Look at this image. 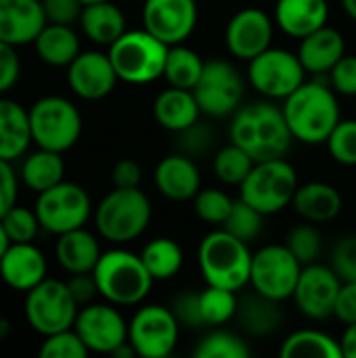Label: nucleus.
<instances>
[{
	"label": "nucleus",
	"instance_id": "45",
	"mask_svg": "<svg viewBox=\"0 0 356 358\" xmlns=\"http://www.w3.org/2000/svg\"><path fill=\"white\" fill-rule=\"evenodd\" d=\"M212 143H214L212 128L206 126V124H199V120L193 126H189L187 130L178 132V149H180V153H185V155H189L193 159L197 155L208 153Z\"/></svg>",
	"mask_w": 356,
	"mask_h": 358
},
{
	"label": "nucleus",
	"instance_id": "49",
	"mask_svg": "<svg viewBox=\"0 0 356 358\" xmlns=\"http://www.w3.org/2000/svg\"><path fill=\"white\" fill-rule=\"evenodd\" d=\"M42 8L48 23L73 25L80 21L84 2L82 0H42Z\"/></svg>",
	"mask_w": 356,
	"mask_h": 358
},
{
	"label": "nucleus",
	"instance_id": "14",
	"mask_svg": "<svg viewBox=\"0 0 356 358\" xmlns=\"http://www.w3.org/2000/svg\"><path fill=\"white\" fill-rule=\"evenodd\" d=\"M245 92V82L237 67L225 59L206 61L199 82L193 94L199 103L201 113L210 117H225L239 109Z\"/></svg>",
	"mask_w": 356,
	"mask_h": 358
},
{
	"label": "nucleus",
	"instance_id": "2",
	"mask_svg": "<svg viewBox=\"0 0 356 358\" xmlns=\"http://www.w3.org/2000/svg\"><path fill=\"white\" fill-rule=\"evenodd\" d=\"M283 113L294 141L323 145L342 120L338 92L325 82H304L283 101Z\"/></svg>",
	"mask_w": 356,
	"mask_h": 358
},
{
	"label": "nucleus",
	"instance_id": "39",
	"mask_svg": "<svg viewBox=\"0 0 356 358\" xmlns=\"http://www.w3.org/2000/svg\"><path fill=\"white\" fill-rule=\"evenodd\" d=\"M262 220L264 214H260L256 208H252L248 201H243L241 197L233 203L229 218L225 220L222 229H227L231 235L239 237L241 241H254L260 231H262Z\"/></svg>",
	"mask_w": 356,
	"mask_h": 358
},
{
	"label": "nucleus",
	"instance_id": "38",
	"mask_svg": "<svg viewBox=\"0 0 356 358\" xmlns=\"http://www.w3.org/2000/svg\"><path fill=\"white\" fill-rule=\"evenodd\" d=\"M250 355L252 348L243 338L222 329L201 338L193 350L195 358H248Z\"/></svg>",
	"mask_w": 356,
	"mask_h": 358
},
{
	"label": "nucleus",
	"instance_id": "22",
	"mask_svg": "<svg viewBox=\"0 0 356 358\" xmlns=\"http://www.w3.org/2000/svg\"><path fill=\"white\" fill-rule=\"evenodd\" d=\"M157 191L170 201H189L201 191V174L193 157L174 153L164 157L153 174Z\"/></svg>",
	"mask_w": 356,
	"mask_h": 358
},
{
	"label": "nucleus",
	"instance_id": "17",
	"mask_svg": "<svg viewBox=\"0 0 356 358\" xmlns=\"http://www.w3.org/2000/svg\"><path fill=\"white\" fill-rule=\"evenodd\" d=\"M199 19L195 0H143V27L168 46L183 44Z\"/></svg>",
	"mask_w": 356,
	"mask_h": 358
},
{
	"label": "nucleus",
	"instance_id": "41",
	"mask_svg": "<svg viewBox=\"0 0 356 358\" xmlns=\"http://www.w3.org/2000/svg\"><path fill=\"white\" fill-rule=\"evenodd\" d=\"M233 203L235 201L220 189H201L193 197V210L197 218L210 224H225V220L231 214Z\"/></svg>",
	"mask_w": 356,
	"mask_h": 358
},
{
	"label": "nucleus",
	"instance_id": "1",
	"mask_svg": "<svg viewBox=\"0 0 356 358\" xmlns=\"http://www.w3.org/2000/svg\"><path fill=\"white\" fill-rule=\"evenodd\" d=\"M229 138L248 151L254 162L285 157L294 143L283 107H277L271 99L239 107L233 113Z\"/></svg>",
	"mask_w": 356,
	"mask_h": 358
},
{
	"label": "nucleus",
	"instance_id": "21",
	"mask_svg": "<svg viewBox=\"0 0 356 358\" xmlns=\"http://www.w3.org/2000/svg\"><path fill=\"white\" fill-rule=\"evenodd\" d=\"M46 258L34 243H10L0 260V279L15 292H29L46 279Z\"/></svg>",
	"mask_w": 356,
	"mask_h": 358
},
{
	"label": "nucleus",
	"instance_id": "12",
	"mask_svg": "<svg viewBox=\"0 0 356 358\" xmlns=\"http://www.w3.org/2000/svg\"><path fill=\"white\" fill-rule=\"evenodd\" d=\"M302 266L287 245H264L252 258L250 285L256 294L281 304L294 296Z\"/></svg>",
	"mask_w": 356,
	"mask_h": 358
},
{
	"label": "nucleus",
	"instance_id": "24",
	"mask_svg": "<svg viewBox=\"0 0 356 358\" xmlns=\"http://www.w3.org/2000/svg\"><path fill=\"white\" fill-rule=\"evenodd\" d=\"M273 19L283 34L302 40L327 25L329 6L327 0H277Z\"/></svg>",
	"mask_w": 356,
	"mask_h": 358
},
{
	"label": "nucleus",
	"instance_id": "27",
	"mask_svg": "<svg viewBox=\"0 0 356 358\" xmlns=\"http://www.w3.org/2000/svg\"><path fill=\"white\" fill-rule=\"evenodd\" d=\"M31 143L27 109L13 99L0 96V159L15 162L23 157Z\"/></svg>",
	"mask_w": 356,
	"mask_h": 358
},
{
	"label": "nucleus",
	"instance_id": "42",
	"mask_svg": "<svg viewBox=\"0 0 356 358\" xmlns=\"http://www.w3.org/2000/svg\"><path fill=\"white\" fill-rule=\"evenodd\" d=\"M285 245L292 250V254L306 266L317 262V258L323 252V237L321 233L313 227V222H302L298 227H294L287 235Z\"/></svg>",
	"mask_w": 356,
	"mask_h": 358
},
{
	"label": "nucleus",
	"instance_id": "16",
	"mask_svg": "<svg viewBox=\"0 0 356 358\" xmlns=\"http://www.w3.org/2000/svg\"><path fill=\"white\" fill-rule=\"evenodd\" d=\"M340 287L342 279L332 266L313 262L302 266L292 300L304 317L313 321H323L334 315Z\"/></svg>",
	"mask_w": 356,
	"mask_h": 358
},
{
	"label": "nucleus",
	"instance_id": "48",
	"mask_svg": "<svg viewBox=\"0 0 356 358\" xmlns=\"http://www.w3.org/2000/svg\"><path fill=\"white\" fill-rule=\"evenodd\" d=\"M332 88L342 96H356V55H344L327 73Z\"/></svg>",
	"mask_w": 356,
	"mask_h": 358
},
{
	"label": "nucleus",
	"instance_id": "44",
	"mask_svg": "<svg viewBox=\"0 0 356 358\" xmlns=\"http://www.w3.org/2000/svg\"><path fill=\"white\" fill-rule=\"evenodd\" d=\"M38 355L42 358H86L90 355V350L86 348L78 331L71 327V329L46 336Z\"/></svg>",
	"mask_w": 356,
	"mask_h": 358
},
{
	"label": "nucleus",
	"instance_id": "37",
	"mask_svg": "<svg viewBox=\"0 0 356 358\" xmlns=\"http://www.w3.org/2000/svg\"><path fill=\"white\" fill-rule=\"evenodd\" d=\"M199 304H201L204 321L210 327L225 325L239 313V302H237L235 292L216 287V285H208L199 294Z\"/></svg>",
	"mask_w": 356,
	"mask_h": 358
},
{
	"label": "nucleus",
	"instance_id": "33",
	"mask_svg": "<svg viewBox=\"0 0 356 358\" xmlns=\"http://www.w3.org/2000/svg\"><path fill=\"white\" fill-rule=\"evenodd\" d=\"M204 65H206V61L199 57V52H195L193 48H189L185 44H174L168 50L164 80L174 88L193 90L201 78Z\"/></svg>",
	"mask_w": 356,
	"mask_h": 358
},
{
	"label": "nucleus",
	"instance_id": "5",
	"mask_svg": "<svg viewBox=\"0 0 356 358\" xmlns=\"http://www.w3.org/2000/svg\"><path fill=\"white\" fill-rule=\"evenodd\" d=\"M151 216V201L138 187H115L94 208V227L105 241L124 245L147 231Z\"/></svg>",
	"mask_w": 356,
	"mask_h": 358
},
{
	"label": "nucleus",
	"instance_id": "59",
	"mask_svg": "<svg viewBox=\"0 0 356 358\" xmlns=\"http://www.w3.org/2000/svg\"><path fill=\"white\" fill-rule=\"evenodd\" d=\"M84 4H92V2H103V0H82Z\"/></svg>",
	"mask_w": 356,
	"mask_h": 358
},
{
	"label": "nucleus",
	"instance_id": "34",
	"mask_svg": "<svg viewBox=\"0 0 356 358\" xmlns=\"http://www.w3.org/2000/svg\"><path fill=\"white\" fill-rule=\"evenodd\" d=\"M141 258L155 281H168L176 277L185 262L180 245L170 237H157L149 241L143 248Z\"/></svg>",
	"mask_w": 356,
	"mask_h": 358
},
{
	"label": "nucleus",
	"instance_id": "20",
	"mask_svg": "<svg viewBox=\"0 0 356 358\" xmlns=\"http://www.w3.org/2000/svg\"><path fill=\"white\" fill-rule=\"evenodd\" d=\"M42 0H0V40L10 46L34 44L46 25Z\"/></svg>",
	"mask_w": 356,
	"mask_h": 358
},
{
	"label": "nucleus",
	"instance_id": "10",
	"mask_svg": "<svg viewBox=\"0 0 356 358\" xmlns=\"http://www.w3.org/2000/svg\"><path fill=\"white\" fill-rule=\"evenodd\" d=\"M248 80L264 99L285 101L296 88L306 82V69L298 52L285 48H266L248 61Z\"/></svg>",
	"mask_w": 356,
	"mask_h": 358
},
{
	"label": "nucleus",
	"instance_id": "3",
	"mask_svg": "<svg viewBox=\"0 0 356 358\" xmlns=\"http://www.w3.org/2000/svg\"><path fill=\"white\" fill-rule=\"evenodd\" d=\"M92 275L99 287V296L115 306L141 304L149 296L155 281L147 271L141 254L122 248L103 252Z\"/></svg>",
	"mask_w": 356,
	"mask_h": 358
},
{
	"label": "nucleus",
	"instance_id": "56",
	"mask_svg": "<svg viewBox=\"0 0 356 358\" xmlns=\"http://www.w3.org/2000/svg\"><path fill=\"white\" fill-rule=\"evenodd\" d=\"M8 245H10V239H8V235H6V231H4V227L0 222V260L4 256V252L8 250Z\"/></svg>",
	"mask_w": 356,
	"mask_h": 358
},
{
	"label": "nucleus",
	"instance_id": "35",
	"mask_svg": "<svg viewBox=\"0 0 356 358\" xmlns=\"http://www.w3.org/2000/svg\"><path fill=\"white\" fill-rule=\"evenodd\" d=\"M239 319L241 325L252 334V336H269L281 325V310L279 302L269 300L260 294L250 296L243 304H239Z\"/></svg>",
	"mask_w": 356,
	"mask_h": 358
},
{
	"label": "nucleus",
	"instance_id": "40",
	"mask_svg": "<svg viewBox=\"0 0 356 358\" xmlns=\"http://www.w3.org/2000/svg\"><path fill=\"white\" fill-rule=\"evenodd\" d=\"M329 157L346 168L356 166V120H340L325 141Z\"/></svg>",
	"mask_w": 356,
	"mask_h": 358
},
{
	"label": "nucleus",
	"instance_id": "8",
	"mask_svg": "<svg viewBox=\"0 0 356 358\" xmlns=\"http://www.w3.org/2000/svg\"><path fill=\"white\" fill-rule=\"evenodd\" d=\"M27 113L36 147L65 153L80 141L82 115L69 99L59 94L42 96L27 109Z\"/></svg>",
	"mask_w": 356,
	"mask_h": 358
},
{
	"label": "nucleus",
	"instance_id": "50",
	"mask_svg": "<svg viewBox=\"0 0 356 358\" xmlns=\"http://www.w3.org/2000/svg\"><path fill=\"white\" fill-rule=\"evenodd\" d=\"M21 73V61L15 46L0 40V96L10 90Z\"/></svg>",
	"mask_w": 356,
	"mask_h": 358
},
{
	"label": "nucleus",
	"instance_id": "47",
	"mask_svg": "<svg viewBox=\"0 0 356 358\" xmlns=\"http://www.w3.org/2000/svg\"><path fill=\"white\" fill-rule=\"evenodd\" d=\"M172 313L178 319L180 327H189V329H199L206 325L204 315H201V304H199V294L195 292H185L178 298H174L172 302Z\"/></svg>",
	"mask_w": 356,
	"mask_h": 358
},
{
	"label": "nucleus",
	"instance_id": "9",
	"mask_svg": "<svg viewBox=\"0 0 356 358\" xmlns=\"http://www.w3.org/2000/svg\"><path fill=\"white\" fill-rule=\"evenodd\" d=\"M80 304L69 292V285L59 279H44L25 294L23 313L27 325L42 338L71 329Z\"/></svg>",
	"mask_w": 356,
	"mask_h": 358
},
{
	"label": "nucleus",
	"instance_id": "53",
	"mask_svg": "<svg viewBox=\"0 0 356 358\" xmlns=\"http://www.w3.org/2000/svg\"><path fill=\"white\" fill-rule=\"evenodd\" d=\"M111 180L113 187H122V189H132L138 187L143 180V170L134 159H120L113 170H111Z\"/></svg>",
	"mask_w": 356,
	"mask_h": 358
},
{
	"label": "nucleus",
	"instance_id": "29",
	"mask_svg": "<svg viewBox=\"0 0 356 358\" xmlns=\"http://www.w3.org/2000/svg\"><path fill=\"white\" fill-rule=\"evenodd\" d=\"M78 23L90 42L107 48L126 31V17L111 0L84 4Z\"/></svg>",
	"mask_w": 356,
	"mask_h": 358
},
{
	"label": "nucleus",
	"instance_id": "51",
	"mask_svg": "<svg viewBox=\"0 0 356 358\" xmlns=\"http://www.w3.org/2000/svg\"><path fill=\"white\" fill-rule=\"evenodd\" d=\"M19 180L10 162L0 159V218L17 203Z\"/></svg>",
	"mask_w": 356,
	"mask_h": 358
},
{
	"label": "nucleus",
	"instance_id": "43",
	"mask_svg": "<svg viewBox=\"0 0 356 358\" xmlns=\"http://www.w3.org/2000/svg\"><path fill=\"white\" fill-rule=\"evenodd\" d=\"M0 222L10 243H31L38 235V229H42L36 216V210H27L17 203L0 218Z\"/></svg>",
	"mask_w": 356,
	"mask_h": 358
},
{
	"label": "nucleus",
	"instance_id": "30",
	"mask_svg": "<svg viewBox=\"0 0 356 358\" xmlns=\"http://www.w3.org/2000/svg\"><path fill=\"white\" fill-rule=\"evenodd\" d=\"M34 48L40 61L50 67H67L82 52L73 27L61 23H46L34 40Z\"/></svg>",
	"mask_w": 356,
	"mask_h": 358
},
{
	"label": "nucleus",
	"instance_id": "7",
	"mask_svg": "<svg viewBox=\"0 0 356 358\" xmlns=\"http://www.w3.org/2000/svg\"><path fill=\"white\" fill-rule=\"evenodd\" d=\"M298 172L285 157L256 162L248 178L241 182V199L260 214L271 216L285 210L298 191Z\"/></svg>",
	"mask_w": 356,
	"mask_h": 358
},
{
	"label": "nucleus",
	"instance_id": "25",
	"mask_svg": "<svg viewBox=\"0 0 356 358\" xmlns=\"http://www.w3.org/2000/svg\"><path fill=\"white\" fill-rule=\"evenodd\" d=\"M342 203L344 201L340 191L334 185L321 180L300 185L292 201L296 214L304 218V222L313 224H323L338 218L342 212Z\"/></svg>",
	"mask_w": 356,
	"mask_h": 358
},
{
	"label": "nucleus",
	"instance_id": "18",
	"mask_svg": "<svg viewBox=\"0 0 356 358\" xmlns=\"http://www.w3.org/2000/svg\"><path fill=\"white\" fill-rule=\"evenodd\" d=\"M275 19L258 6H248L237 10L225 31L227 48L233 57L241 61H252L273 44Z\"/></svg>",
	"mask_w": 356,
	"mask_h": 358
},
{
	"label": "nucleus",
	"instance_id": "55",
	"mask_svg": "<svg viewBox=\"0 0 356 358\" xmlns=\"http://www.w3.org/2000/svg\"><path fill=\"white\" fill-rule=\"evenodd\" d=\"M340 346H342L344 358H356V323L346 325V329L340 338Z\"/></svg>",
	"mask_w": 356,
	"mask_h": 358
},
{
	"label": "nucleus",
	"instance_id": "28",
	"mask_svg": "<svg viewBox=\"0 0 356 358\" xmlns=\"http://www.w3.org/2000/svg\"><path fill=\"white\" fill-rule=\"evenodd\" d=\"M201 115L199 103L193 94V90L174 88L159 92L153 101V117L155 122L168 130V132H183L189 126H193Z\"/></svg>",
	"mask_w": 356,
	"mask_h": 358
},
{
	"label": "nucleus",
	"instance_id": "26",
	"mask_svg": "<svg viewBox=\"0 0 356 358\" xmlns=\"http://www.w3.org/2000/svg\"><path fill=\"white\" fill-rule=\"evenodd\" d=\"M101 254L103 252L99 239L84 227L59 235L55 243V258L59 266L69 275L92 273Z\"/></svg>",
	"mask_w": 356,
	"mask_h": 358
},
{
	"label": "nucleus",
	"instance_id": "11",
	"mask_svg": "<svg viewBox=\"0 0 356 358\" xmlns=\"http://www.w3.org/2000/svg\"><path fill=\"white\" fill-rule=\"evenodd\" d=\"M34 210L40 227L59 237L67 231L82 229L88 222L92 201L84 187L61 180L59 185L38 193Z\"/></svg>",
	"mask_w": 356,
	"mask_h": 358
},
{
	"label": "nucleus",
	"instance_id": "46",
	"mask_svg": "<svg viewBox=\"0 0 356 358\" xmlns=\"http://www.w3.org/2000/svg\"><path fill=\"white\" fill-rule=\"evenodd\" d=\"M329 266L342 281H356V235H346L334 245Z\"/></svg>",
	"mask_w": 356,
	"mask_h": 358
},
{
	"label": "nucleus",
	"instance_id": "31",
	"mask_svg": "<svg viewBox=\"0 0 356 358\" xmlns=\"http://www.w3.org/2000/svg\"><path fill=\"white\" fill-rule=\"evenodd\" d=\"M61 155L63 153L40 149V147H38V151L29 153L21 166L23 185L36 193H42V191L59 185L61 180H65V162Z\"/></svg>",
	"mask_w": 356,
	"mask_h": 358
},
{
	"label": "nucleus",
	"instance_id": "57",
	"mask_svg": "<svg viewBox=\"0 0 356 358\" xmlns=\"http://www.w3.org/2000/svg\"><path fill=\"white\" fill-rule=\"evenodd\" d=\"M342 8L353 21H356V0H342Z\"/></svg>",
	"mask_w": 356,
	"mask_h": 358
},
{
	"label": "nucleus",
	"instance_id": "13",
	"mask_svg": "<svg viewBox=\"0 0 356 358\" xmlns=\"http://www.w3.org/2000/svg\"><path fill=\"white\" fill-rule=\"evenodd\" d=\"M180 323L172 308L162 304L141 306L128 323V342L136 350V357L166 358L178 344Z\"/></svg>",
	"mask_w": 356,
	"mask_h": 358
},
{
	"label": "nucleus",
	"instance_id": "36",
	"mask_svg": "<svg viewBox=\"0 0 356 358\" xmlns=\"http://www.w3.org/2000/svg\"><path fill=\"white\" fill-rule=\"evenodd\" d=\"M254 159L248 151H243L237 145H227L214 155V174L220 182L229 187H241V182L248 178V174L254 168Z\"/></svg>",
	"mask_w": 356,
	"mask_h": 358
},
{
	"label": "nucleus",
	"instance_id": "58",
	"mask_svg": "<svg viewBox=\"0 0 356 358\" xmlns=\"http://www.w3.org/2000/svg\"><path fill=\"white\" fill-rule=\"evenodd\" d=\"M6 334H8V323L4 319H0V340H4Z\"/></svg>",
	"mask_w": 356,
	"mask_h": 358
},
{
	"label": "nucleus",
	"instance_id": "15",
	"mask_svg": "<svg viewBox=\"0 0 356 358\" xmlns=\"http://www.w3.org/2000/svg\"><path fill=\"white\" fill-rule=\"evenodd\" d=\"M73 329L90 352L113 355L128 342V323L115 304H86L78 310Z\"/></svg>",
	"mask_w": 356,
	"mask_h": 358
},
{
	"label": "nucleus",
	"instance_id": "54",
	"mask_svg": "<svg viewBox=\"0 0 356 358\" xmlns=\"http://www.w3.org/2000/svg\"><path fill=\"white\" fill-rule=\"evenodd\" d=\"M71 296L76 298V302L80 306H86L94 300V296H99V287L94 281L92 273H80V275H71V279L67 281Z\"/></svg>",
	"mask_w": 356,
	"mask_h": 358
},
{
	"label": "nucleus",
	"instance_id": "4",
	"mask_svg": "<svg viewBox=\"0 0 356 358\" xmlns=\"http://www.w3.org/2000/svg\"><path fill=\"white\" fill-rule=\"evenodd\" d=\"M252 258L248 241H241L227 229L208 233L197 250V264L206 283L231 292H239L250 283Z\"/></svg>",
	"mask_w": 356,
	"mask_h": 358
},
{
	"label": "nucleus",
	"instance_id": "19",
	"mask_svg": "<svg viewBox=\"0 0 356 358\" xmlns=\"http://www.w3.org/2000/svg\"><path fill=\"white\" fill-rule=\"evenodd\" d=\"M118 73L107 52L86 50L67 65V86L84 101H101L109 96L118 84Z\"/></svg>",
	"mask_w": 356,
	"mask_h": 358
},
{
	"label": "nucleus",
	"instance_id": "32",
	"mask_svg": "<svg viewBox=\"0 0 356 358\" xmlns=\"http://www.w3.org/2000/svg\"><path fill=\"white\" fill-rule=\"evenodd\" d=\"M279 355L283 358H344L340 340L319 329H298L290 334Z\"/></svg>",
	"mask_w": 356,
	"mask_h": 358
},
{
	"label": "nucleus",
	"instance_id": "52",
	"mask_svg": "<svg viewBox=\"0 0 356 358\" xmlns=\"http://www.w3.org/2000/svg\"><path fill=\"white\" fill-rule=\"evenodd\" d=\"M334 317H338V321H342L344 325L356 323V281H342Z\"/></svg>",
	"mask_w": 356,
	"mask_h": 358
},
{
	"label": "nucleus",
	"instance_id": "23",
	"mask_svg": "<svg viewBox=\"0 0 356 358\" xmlns=\"http://www.w3.org/2000/svg\"><path fill=\"white\" fill-rule=\"evenodd\" d=\"M344 55H346L344 36L329 25H323L317 31L304 36L298 46V57L306 73H315V76H323V73L327 76Z\"/></svg>",
	"mask_w": 356,
	"mask_h": 358
},
{
	"label": "nucleus",
	"instance_id": "6",
	"mask_svg": "<svg viewBox=\"0 0 356 358\" xmlns=\"http://www.w3.org/2000/svg\"><path fill=\"white\" fill-rule=\"evenodd\" d=\"M170 46L149 29H126L107 50L118 78L126 84H151L164 78Z\"/></svg>",
	"mask_w": 356,
	"mask_h": 358
}]
</instances>
